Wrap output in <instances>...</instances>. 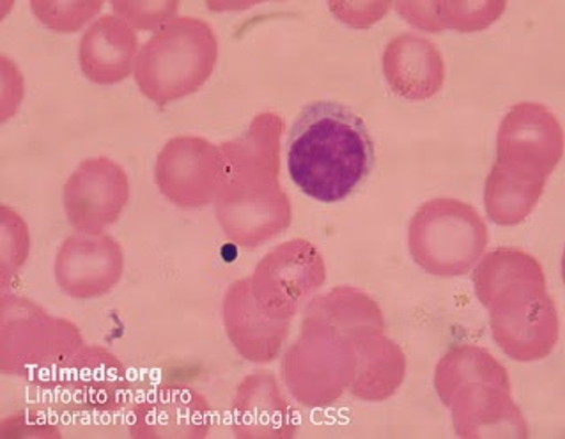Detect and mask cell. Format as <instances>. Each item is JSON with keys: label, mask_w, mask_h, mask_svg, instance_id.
I'll return each instance as SVG.
<instances>
[{"label": "cell", "mask_w": 565, "mask_h": 439, "mask_svg": "<svg viewBox=\"0 0 565 439\" xmlns=\"http://www.w3.org/2000/svg\"><path fill=\"white\" fill-rule=\"evenodd\" d=\"M427 41L413 36H401L392 41L385 52L383 66H385L386 81L395 95L408 99H420L431 96L435 90L427 86L431 75L422 72V57Z\"/></svg>", "instance_id": "11"}, {"label": "cell", "mask_w": 565, "mask_h": 439, "mask_svg": "<svg viewBox=\"0 0 565 439\" xmlns=\"http://www.w3.org/2000/svg\"><path fill=\"white\" fill-rule=\"evenodd\" d=\"M32 11L43 25L57 32H77L102 8V0H32Z\"/></svg>", "instance_id": "12"}, {"label": "cell", "mask_w": 565, "mask_h": 439, "mask_svg": "<svg viewBox=\"0 0 565 439\" xmlns=\"http://www.w3.org/2000/svg\"><path fill=\"white\" fill-rule=\"evenodd\" d=\"M2 360L4 374L38 382L63 377L75 354L84 347L81 332L64 319L50 318L45 310L20 297L2 300Z\"/></svg>", "instance_id": "3"}, {"label": "cell", "mask_w": 565, "mask_h": 439, "mask_svg": "<svg viewBox=\"0 0 565 439\" xmlns=\"http://www.w3.org/2000/svg\"><path fill=\"white\" fill-rule=\"evenodd\" d=\"M291 411L278 394L274 377H247L234 403V432L239 438H291L295 432Z\"/></svg>", "instance_id": "10"}, {"label": "cell", "mask_w": 565, "mask_h": 439, "mask_svg": "<svg viewBox=\"0 0 565 439\" xmlns=\"http://www.w3.org/2000/svg\"><path fill=\"white\" fill-rule=\"evenodd\" d=\"M122 250L107 234L70 236L55 257V280L67 297L93 300L117 286Z\"/></svg>", "instance_id": "6"}, {"label": "cell", "mask_w": 565, "mask_h": 439, "mask_svg": "<svg viewBox=\"0 0 565 439\" xmlns=\"http://www.w3.org/2000/svg\"><path fill=\"white\" fill-rule=\"evenodd\" d=\"M216 61V40L206 23H167L140 49L135 81L153 104L167 105L201 89Z\"/></svg>", "instance_id": "2"}, {"label": "cell", "mask_w": 565, "mask_h": 439, "mask_svg": "<svg viewBox=\"0 0 565 439\" xmlns=\"http://www.w3.org/2000/svg\"><path fill=\"white\" fill-rule=\"evenodd\" d=\"M139 40L135 29L119 17L96 20L81 40L78 61L87 81L114 86L135 72Z\"/></svg>", "instance_id": "9"}, {"label": "cell", "mask_w": 565, "mask_h": 439, "mask_svg": "<svg viewBox=\"0 0 565 439\" xmlns=\"http://www.w3.org/2000/svg\"><path fill=\"white\" fill-rule=\"evenodd\" d=\"M210 429V406L198 392L183 386H160L131 408L134 439L204 438Z\"/></svg>", "instance_id": "7"}, {"label": "cell", "mask_w": 565, "mask_h": 439, "mask_svg": "<svg viewBox=\"0 0 565 439\" xmlns=\"http://www.w3.org/2000/svg\"><path fill=\"white\" fill-rule=\"evenodd\" d=\"M67 397L82 411L113 413L130 400V382L121 360L98 345H84L63 374Z\"/></svg>", "instance_id": "8"}, {"label": "cell", "mask_w": 565, "mask_h": 439, "mask_svg": "<svg viewBox=\"0 0 565 439\" xmlns=\"http://www.w3.org/2000/svg\"><path fill=\"white\" fill-rule=\"evenodd\" d=\"M323 280L318 251L307 243L295 242L268 254L254 275V287L265 314L282 319L297 314L298 307Z\"/></svg>", "instance_id": "5"}, {"label": "cell", "mask_w": 565, "mask_h": 439, "mask_svg": "<svg viewBox=\"0 0 565 439\" xmlns=\"http://www.w3.org/2000/svg\"><path fill=\"white\" fill-rule=\"evenodd\" d=\"M376 162L364 119L337 101L301 108L288 135V172L312 201L335 204L359 192Z\"/></svg>", "instance_id": "1"}, {"label": "cell", "mask_w": 565, "mask_h": 439, "mask_svg": "<svg viewBox=\"0 0 565 439\" xmlns=\"http://www.w3.org/2000/svg\"><path fill=\"white\" fill-rule=\"evenodd\" d=\"M0 438H61L57 427L36 413H19L0 424Z\"/></svg>", "instance_id": "13"}, {"label": "cell", "mask_w": 565, "mask_h": 439, "mask_svg": "<svg viewBox=\"0 0 565 439\" xmlns=\"http://www.w3.org/2000/svg\"><path fill=\"white\" fill-rule=\"evenodd\" d=\"M130 201L125 169L110 158H90L64 184V211L73 229L102 234L116 224Z\"/></svg>", "instance_id": "4"}]
</instances>
